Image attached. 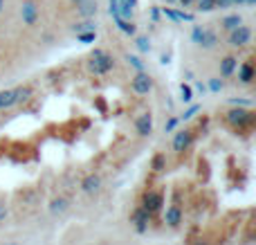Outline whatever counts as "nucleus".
Instances as JSON below:
<instances>
[{
	"label": "nucleus",
	"instance_id": "nucleus-38",
	"mask_svg": "<svg viewBox=\"0 0 256 245\" xmlns=\"http://www.w3.org/2000/svg\"><path fill=\"white\" fill-rule=\"evenodd\" d=\"M232 2H238V4H243V2H245V0H232Z\"/></svg>",
	"mask_w": 256,
	"mask_h": 245
},
{
	"label": "nucleus",
	"instance_id": "nucleus-31",
	"mask_svg": "<svg viewBox=\"0 0 256 245\" xmlns=\"http://www.w3.org/2000/svg\"><path fill=\"white\" fill-rule=\"evenodd\" d=\"M198 110H200V106H191L189 110L184 112V120H191V117H194V115H196V112H198Z\"/></svg>",
	"mask_w": 256,
	"mask_h": 245
},
{
	"label": "nucleus",
	"instance_id": "nucleus-12",
	"mask_svg": "<svg viewBox=\"0 0 256 245\" xmlns=\"http://www.w3.org/2000/svg\"><path fill=\"white\" fill-rule=\"evenodd\" d=\"M238 68V79L243 81V84H252V79H254V66H252V61H243L240 66H236Z\"/></svg>",
	"mask_w": 256,
	"mask_h": 245
},
{
	"label": "nucleus",
	"instance_id": "nucleus-36",
	"mask_svg": "<svg viewBox=\"0 0 256 245\" xmlns=\"http://www.w3.org/2000/svg\"><path fill=\"white\" fill-rule=\"evenodd\" d=\"M120 2H126V4H130V7H135L137 0H120Z\"/></svg>",
	"mask_w": 256,
	"mask_h": 245
},
{
	"label": "nucleus",
	"instance_id": "nucleus-13",
	"mask_svg": "<svg viewBox=\"0 0 256 245\" xmlns=\"http://www.w3.org/2000/svg\"><path fill=\"white\" fill-rule=\"evenodd\" d=\"M16 90H2L0 92V110H7V108H14L16 106Z\"/></svg>",
	"mask_w": 256,
	"mask_h": 245
},
{
	"label": "nucleus",
	"instance_id": "nucleus-7",
	"mask_svg": "<svg viewBox=\"0 0 256 245\" xmlns=\"http://www.w3.org/2000/svg\"><path fill=\"white\" fill-rule=\"evenodd\" d=\"M191 142H194V130H189V128L178 130L176 138H173V151H176V153H184L186 148L191 146Z\"/></svg>",
	"mask_w": 256,
	"mask_h": 245
},
{
	"label": "nucleus",
	"instance_id": "nucleus-20",
	"mask_svg": "<svg viewBox=\"0 0 256 245\" xmlns=\"http://www.w3.org/2000/svg\"><path fill=\"white\" fill-rule=\"evenodd\" d=\"M16 90V102L18 104H22V102H27V99L34 94V90H32V86H18V88H14Z\"/></svg>",
	"mask_w": 256,
	"mask_h": 245
},
{
	"label": "nucleus",
	"instance_id": "nucleus-3",
	"mask_svg": "<svg viewBox=\"0 0 256 245\" xmlns=\"http://www.w3.org/2000/svg\"><path fill=\"white\" fill-rule=\"evenodd\" d=\"M20 18L27 27H34L40 18V4L36 2V0H25V2L20 4Z\"/></svg>",
	"mask_w": 256,
	"mask_h": 245
},
{
	"label": "nucleus",
	"instance_id": "nucleus-32",
	"mask_svg": "<svg viewBox=\"0 0 256 245\" xmlns=\"http://www.w3.org/2000/svg\"><path fill=\"white\" fill-rule=\"evenodd\" d=\"M4 218H7V207L4 202H0V223H4Z\"/></svg>",
	"mask_w": 256,
	"mask_h": 245
},
{
	"label": "nucleus",
	"instance_id": "nucleus-10",
	"mask_svg": "<svg viewBox=\"0 0 256 245\" xmlns=\"http://www.w3.org/2000/svg\"><path fill=\"white\" fill-rule=\"evenodd\" d=\"M97 0H84V2H76V14L81 18H92L97 16Z\"/></svg>",
	"mask_w": 256,
	"mask_h": 245
},
{
	"label": "nucleus",
	"instance_id": "nucleus-26",
	"mask_svg": "<svg viewBox=\"0 0 256 245\" xmlns=\"http://www.w3.org/2000/svg\"><path fill=\"white\" fill-rule=\"evenodd\" d=\"M196 2H198L200 12H212V9H216V0H196Z\"/></svg>",
	"mask_w": 256,
	"mask_h": 245
},
{
	"label": "nucleus",
	"instance_id": "nucleus-39",
	"mask_svg": "<svg viewBox=\"0 0 256 245\" xmlns=\"http://www.w3.org/2000/svg\"><path fill=\"white\" fill-rule=\"evenodd\" d=\"M166 2H178V0H166Z\"/></svg>",
	"mask_w": 256,
	"mask_h": 245
},
{
	"label": "nucleus",
	"instance_id": "nucleus-11",
	"mask_svg": "<svg viewBox=\"0 0 256 245\" xmlns=\"http://www.w3.org/2000/svg\"><path fill=\"white\" fill-rule=\"evenodd\" d=\"M164 220H166V225H171V228H178V225L182 223V210L178 205H171L166 210V214H164Z\"/></svg>",
	"mask_w": 256,
	"mask_h": 245
},
{
	"label": "nucleus",
	"instance_id": "nucleus-18",
	"mask_svg": "<svg viewBox=\"0 0 256 245\" xmlns=\"http://www.w3.org/2000/svg\"><path fill=\"white\" fill-rule=\"evenodd\" d=\"M99 184H102V178H99V176H94V174H90L88 178L81 182V189H84L86 194H92V192H97V189H99Z\"/></svg>",
	"mask_w": 256,
	"mask_h": 245
},
{
	"label": "nucleus",
	"instance_id": "nucleus-16",
	"mask_svg": "<svg viewBox=\"0 0 256 245\" xmlns=\"http://www.w3.org/2000/svg\"><path fill=\"white\" fill-rule=\"evenodd\" d=\"M238 25H243V16H240V14H230V16H225L220 20V27H225L227 32L236 30Z\"/></svg>",
	"mask_w": 256,
	"mask_h": 245
},
{
	"label": "nucleus",
	"instance_id": "nucleus-19",
	"mask_svg": "<svg viewBox=\"0 0 256 245\" xmlns=\"http://www.w3.org/2000/svg\"><path fill=\"white\" fill-rule=\"evenodd\" d=\"M216 45H218V34H216V30H204V34H202V43H200V48L212 50V48H216Z\"/></svg>",
	"mask_w": 256,
	"mask_h": 245
},
{
	"label": "nucleus",
	"instance_id": "nucleus-29",
	"mask_svg": "<svg viewBox=\"0 0 256 245\" xmlns=\"http://www.w3.org/2000/svg\"><path fill=\"white\" fill-rule=\"evenodd\" d=\"M126 61L130 63V66L135 68L137 72H142V70H144V63H142V61H140V58H137V56H132V54H128V56H126Z\"/></svg>",
	"mask_w": 256,
	"mask_h": 245
},
{
	"label": "nucleus",
	"instance_id": "nucleus-33",
	"mask_svg": "<svg viewBox=\"0 0 256 245\" xmlns=\"http://www.w3.org/2000/svg\"><path fill=\"white\" fill-rule=\"evenodd\" d=\"M232 4H234L232 0H216V7H222V9H225V7H232Z\"/></svg>",
	"mask_w": 256,
	"mask_h": 245
},
{
	"label": "nucleus",
	"instance_id": "nucleus-9",
	"mask_svg": "<svg viewBox=\"0 0 256 245\" xmlns=\"http://www.w3.org/2000/svg\"><path fill=\"white\" fill-rule=\"evenodd\" d=\"M135 128H137V133H140L142 138H148V135L153 133V115H150V112L140 115L137 117V122H135Z\"/></svg>",
	"mask_w": 256,
	"mask_h": 245
},
{
	"label": "nucleus",
	"instance_id": "nucleus-4",
	"mask_svg": "<svg viewBox=\"0 0 256 245\" xmlns=\"http://www.w3.org/2000/svg\"><path fill=\"white\" fill-rule=\"evenodd\" d=\"M162 202H164V196L160 192H153V189H148V192L144 194V198H142V210H146L150 216L158 214L160 210H162Z\"/></svg>",
	"mask_w": 256,
	"mask_h": 245
},
{
	"label": "nucleus",
	"instance_id": "nucleus-25",
	"mask_svg": "<svg viewBox=\"0 0 256 245\" xmlns=\"http://www.w3.org/2000/svg\"><path fill=\"white\" fill-rule=\"evenodd\" d=\"M135 45H137V50H140V52H148V50H150V40H148V36H137Z\"/></svg>",
	"mask_w": 256,
	"mask_h": 245
},
{
	"label": "nucleus",
	"instance_id": "nucleus-21",
	"mask_svg": "<svg viewBox=\"0 0 256 245\" xmlns=\"http://www.w3.org/2000/svg\"><path fill=\"white\" fill-rule=\"evenodd\" d=\"M50 210H52L54 214H61V212L68 210V200H66V198H54L52 205H50Z\"/></svg>",
	"mask_w": 256,
	"mask_h": 245
},
{
	"label": "nucleus",
	"instance_id": "nucleus-23",
	"mask_svg": "<svg viewBox=\"0 0 256 245\" xmlns=\"http://www.w3.org/2000/svg\"><path fill=\"white\" fill-rule=\"evenodd\" d=\"M166 14L171 20H176V22H182V20H194V16H189V14H180V12H171V9H166Z\"/></svg>",
	"mask_w": 256,
	"mask_h": 245
},
{
	"label": "nucleus",
	"instance_id": "nucleus-14",
	"mask_svg": "<svg viewBox=\"0 0 256 245\" xmlns=\"http://www.w3.org/2000/svg\"><path fill=\"white\" fill-rule=\"evenodd\" d=\"M236 66H238V58L232 56V54H230V56H225L220 61V74L222 76H232V74H234V70H236Z\"/></svg>",
	"mask_w": 256,
	"mask_h": 245
},
{
	"label": "nucleus",
	"instance_id": "nucleus-24",
	"mask_svg": "<svg viewBox=\"0 0 256 245\" xmlns=\"http://www.w3.org/2000/svg\"><path fill=\"white\" fill-rule=\"evenodd\" d=\"M202 34H204V27L194 25V30H191V40H194L196 45H200L202 43Z\"/></svg>",
	"mask_w": 256,
	"mask_h": 245
},
{
	"label": "nucleus",
	"instance_id": "nucleus-2",
	"mask_svg": "<svg viewBox=\"0 0 256 245\" xmlns=\"http://www.w3.org/2000/svg\"><path fill=\"white\" fill-rule=\"evenodd\" d=\"M227 124H232L234 128H245V126H252L254 122V112L252 110H245V108H234L225 115Z\"/></svg>",
	"mask_w": 256,
	"mask_h": 245
},
{
	"label": "nucleus",
	"instance_id": "nucleus-15",
	"mask_svg": "<svg viewBox=\"0 0 256 245\" xmlns=\"http://www.w3.org/2000/svg\"><path fill=\"white\" fill-rule=\"evenodd\" d=\"M112 18H115L117 27H120L124 34H128V36H135L137 34V25L132 20H128V18H122V16H112Z\"/></svg>",
	"mask_w": 256,
	"mask_h": 245
},
{
	"label": "nucleus",
	"instance_id": "nucleus-28",
	"mask_svg": "<svg viewBox=\"0 0 256 245\" xmlns=\"http://www.w3.org/2000/svg\"><path fill=\"white\" fill-rule=\"evenodd\" d=\"M180 94H182V102H186V104L194 99V92H191V88H189V86H184V84L180 86Z\"/></svg>",
	"mask_w": 256,
	"mask_h": 245
},
{
	"label": "nucleus",
	"instance_id": "nucleus-35",
	"mask_svg": "<svg viewBox=\"0 0 256 245\" xmlns=\"http://www.w3.org/2000/svg\"><path fill=\"white\" fill-rule=\"evenodd\" d=\"M178 2H180L182 7H191V4H196V0H178Z\"/></svg>",
	"mask_w": 256,
	"mask_h": 245
},
{
	"label": "nucleus",
	"instance_id": "nucleus-6",
	"mask_svg": "<svg viewBox=\"0 0 256 245\" xmlns=\"http://www.w3.org/2000/svg\"><path fill=\"white\" fill-rule=\"evenodd\" d=\"M250 40H252V30L248 25H238L236 30H232V34H230L232 48H245Z\"/></svg>",
	"mask_w": 256,
	"mask_h": 245
},
{
	"label": "nucleus",
	"instance_id": "nucleus-5",
	"mask_svg": "<svg viewBox=\"0 0 256 245\" xmlns=\"http://www.w3.org/2000/svg\"><path fill=\"white\" fill-rule=\"evenodd\" d=\"M130 88H132V92L135 94H148L150 90H153V79H150L148 72L142 70V72H137V74L132 76Z\"/></svg>",
	"mask_w": 256,
	"mask_h": 245
},
{
	"label": "nucleus",
	"instance_id": "nucleus-1",
	"mask_svg": "<svg viewBox=\"0 0 256 245\" xmlns=\"http://www.w3.org/2000/svg\"><path fill=\"white\" fill-rule=\"evenodd\" d=\"M112 68H115V58L108 52H104V50H94L92 56H90V72L102 76V74H108Z\"/></svg>",
	"mask_w": 256,
	"mask_h": 245
},
{
	"label": "nucleus",
	"instance_id": "nucleus-27",
	"mask_svg": "<svg viewBox=\"0 0 256 245\" xmlns=\"http://www.w3.org/2000/svg\"><path fill=\"white\" fill-rule=\"evenodd\" d=\"M76 38H79L81 43H92V40L97 38V32H81V34H76Z\"/></svg>",
	"mask_w": 256,
	"mask_h": 245
},
{
	"label": "nucleus",
	"instance_id": "nucleus-8",
	"mask_svg": "<svg viewBox=\"0 0 256 245\" xmlns=\"http://www.w3.org/2000/svg\"><path fill=\"white\" fill-rule=\"evenodd\" d=\"M130 223L135 225V230L140 234H144L146 230H148V223H150V214L146 210H142V207H137L135 212H132V216H130Z\"/></svg>",
	"mask_w": 256,
	"mask_h": 245
},
{
	"label": "nucleus",
	"instance_id": "nucleus-22",
	"mask_svg": "<svg viewBox=\"0 0 256 245\" xmlns=\"http://www.w3.org/2000/svg\"><path fill=\"white\" fill-rule=\"evenodd\" d=\"M164 166H166V156H164V153H158V156L153 158V162H150V169H153V171H162Z\"/></svg>",
	"mask_w": 256,
	"mask_h": 245
},
{
	"label": "nucleus",
	"instance_id": "nucleus-30",
	"mask_svg": "<svg viewBox=\"0 0 256 245\" xmlns=\"http://www.w3.org/2000/svg\"><path fill=\"white\" fill-rule=\"evenodd\" d=\"M220 88H222V79H218V76L209 79V90H212V92H220Z\"/></svg>",
	"mask_w": 256,
	"mask_h": 245
},
{
	"label": "nucleus",
	"instance_id": "nucleus-37",
	"mask_svg": "<svg viewBox=\"0 0 256 245\" xmlns=\"http://www.w3.org/2000/svg\"><path fill=\"white\" fill-rule=\"evenodd\" d=\"M4 2H7V0H0V14L4 12Z\"/></svg>",
	"mask_w": 256,
	"mask_h": 245
},
{
	"label": "nucleus",
	"instance_id": "nucleus-40",
	"mask_svg": "<svg viewBox=\"0 0 256 245\" xmlns=\"http://www.w3.org/2000/svg\"><path fill=\"white\" fill-rule=\"evenodd\" d=\"M74 2H84V0H74Z\"/></svg>",
	"mask_w": 256,
	"mask_h": 245
},
{
	"label": "nucleus",
	"instance_id": "nucleus-34",
	"mask_svg": "<svg viewBox=\"0 0 256 245\" xmlns=\"http://www.w3.org/2000/svg\"><path fill=\"white\" fill-rule=\"evenodd\" d=\"M176 124H178V120H176V117H173V120H168V122H166V133H168V130H173V128H176Z\"/></svg>",
	"mask_w": 256,
	"mask_h": 245
},
{
	"label": "nucleus",
	"instance_id": "nucleus-17",
	"mask_svg": "<svg viewBox=\"0 0 256 245\" xmlns=\"http://www.w3.org/2000/svg\"><path fill=\"white\" fill-rule=\"evenodd\" d=\"M72 32H76V34H81V32H97V22L92 18H84V20L72 25Z\"/></svg>",
	"mask_w": 256,
	"mask_h": 245
}]
</instances>
